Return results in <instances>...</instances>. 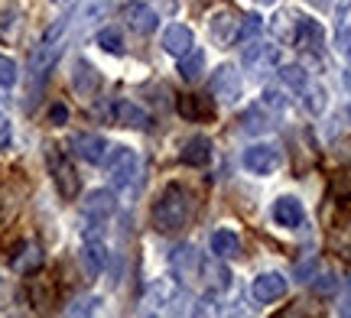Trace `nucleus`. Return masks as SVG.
<instances>
[{"label":"nucleus","instance_id":"f257e3e1","mask_svg":"<svg viewBox=\"0 0 351 318\" xmlns=\"http://www.w3.org/2000/svg\"><path fill=\"white\" fill-rule=\"evenodd\" d=\"M192 211H195V195L186 185H169L153 204L150 221L160 234H176L192 221Z\"/></svg>","mask_w":351,"mask_h":318},{"label":"nucleus","instance_id":"f03ea898","mask_svg":"<svg viewBox=\"0 0 351 318\" xmlns=\"http://www.w3.org/2000/svg\"><path fill=\"white\" fill-rule=\"evenodd\" d=\"M69 20H59L46 29V36L39 39V46L33 49V59H29V91H39V85H46L49 72L56 68L59 55H62V33Z\"/></svg>","mask_w":351,"mask_h":318},{"label":"nucleus","instance_id":"7ed1b4c3","mask_svg":"<svg viewBox=\"0 0 351 318\" xmlns=\"http://www.w3.org/2000/svg\"><path fill=\"white\" fill-rule=\"evenodd\" d=\"M104 163H108V176H111V182L121 191H127V189H134V185H137L140 159H137L134 150L117 146V150H111V156H104Z\"/></svg>","mask_w":351,"mask_h":318},{"label":"nucleus","instance_id":"20e7f679","mask_svg":"<svg viewBox=\"0 0 351 318\" xmlns=\"http://www.w3.org/2000/svg\"><path fill=\"white\" fill-rule=\"evenodd\" d=\"M186 302V286L182 280H153L147 289V306L150 312H176V308Z\"/></svg>","mask_w":351,"mask_h":318},{"label":"nucleus","instance_id":"39448f33","mask_svg":"<svg viewBox=\"0 0 351 318\" xmlns=\"http://www.w3.org/2000/svg\"><path fill=\"white\" fill-rule=\"evenodd\" d=\"M46 159H49V172H52V178H56V189H59V195L62 198H75L78 195V176H75V169H72V163L65 159L56 146H49L46 150Z\"/></svg>","mask_w":351,"mask_h":318},{"label":"nucleus","instance_id":"423d86ee","mask_svg":"<svg viewBox=\"0 0 351 318\" xmlns=\"http://www.w3.org/2000/svg\"><path fill=\"white\" fill-rule=\"evenodd\" d=\"M208 29H212V39L221 46V49H228V46H234L241 39V16L231 7H225V10H215L212 20H208Z\"/></svg>","mask_w":351,"mask_h":318},{"label":"nucleus","instance_id":"0eeeda50","mask_svg":"<svg viewBox=\"0 0 351 318\" xmlns=\"http://www.w3.org/2000/svg\"><path fill=\"white\" fill-rule=\"evenodd\" d=\"M208 88L218 101L225 104H234L241 98V72L234 65H218L212 72V81H208Z\"/></svg>","mask_w":351,"mask_h":318},{"label":"nucleus","instance_id":"6e6552de","mask_svg":"<svg viewBox=\"0 0 351 318\" xmlns=\"http://www.w3.org/2000/svg\"><path fill=\"white\" fill-rule=\"evenodd\" d=\"M296 49L302 52H313L319 55L322 52V42H326V33H322V26L309 20V16H296V26H293V39H289Z\"/></svg>","mask_w":351,"mask_h":318},{"label":"nucleus","instance_id":"1a4fd4ad","mask_svg":"<svg viewBox=\"0 0 351 318\" xmlns=\"http://www.w3.org/2000/svg\"><path fill=\"white\" fill-rule=\"evenodd\" d=\"M69 150L78 156V159H85V163L98 165L104 163V156H108V140L104 137H98V133H75L72 140H69Z\"/></svg>","mask_w":351,"mask_h":318},{"label":"nucleus","instance_id":"9d476101","mask_svg":"<svg viewBox=\"0 0 351 318\" xmlns=\"http://www.w3.org/2000/svg\"><path fill=\"white\" fill-rule=\"evenodd\" d=\"M280 163H283L280 150H276V146H267V143L251 146V150L244 153V165L251 169L254 176H270V172H276V165Z\"/></svg>","mask_w":351,"mask_h":318},{"label":"nucleus","instance_id":"9b49d317","mask_svg":"<svg viewBox=\"0 0 351 318\" xmlns=\"http://www.w3.org/2000/svg\"><path fill=\"white\" fill-rule=\"evenodd\" d=\"M169 263H173V273L182 282H199V276H202V260H199V254H195L189 243L176 247L173 256H169Z\"/></svg>","mask_w":351,"mask_h":318},{"label":"nucleus","instance_id":"f8f14e48","mask_svg":"<svg viewBox=\"0 0 351 318\" xmlns=\"http://www.w3.org/2000/svg\"><path fill=\"white\" fill-rule=\"evenodd\" d=\"M124 20H127V26H130L137 36H150L153 29L160 26L156 10H153V7H147V3H127V7H124Z\"/></svg>","mask_w":351,"mask_h":318},{"label":"nucleus","instance_id":"ddd939ff","mask_svg":"<svg viewBox=\"0 0 351 318\" xmlns=\"http://www.w3.org/2000/svg\"><path fill=\"white\" fill-rule=\"evenodd\" d=\"M244 65H247V72H254V75H263V72H270V68L280 65V49H276V46L254 42L251 49L244 52Z\"/></svg>","mask_w":351,"mask_h":318},{"label":"nucleus","instance_id":"4468645a","mask_svg":"<svg viewBox=\"0 0 351 318\" xmlns=\"http://www.w3.org/2000/svg\"><path fill=\"white\" fill-rule=\"evenodd\" d=\"M114 211H117V202H114V195L108 189L91 191V195L85 198V217L91 221V224H104Z\"/></svg>","mask_w":351,"mask_h":318},{"label":"nucleus","instance_id":"2eb2a0df","mask_svg":"<svg viewBox=\"0 0 351 318\" xmlns=\"http://www.w3.org/2000/svg\"><path fill=\"white\" fill-rule=\"evenodd\" d=\"M82 263H85L88 276H101V273H104V267H108V247L101 243L98 234H88L85 237V247H82Z\"/></svg>","mask_w":351,"mask_h":318},{"label":"nucleus","instance_id":"dca6fc26","mask_svg":"<svg viewBox=\"0 0 351 318\" xmlns=\"http://www.w3.org/2000/svg\"><path fill=\"white\" fill-rule=\"evenodd\" d=\"M254 299L257 302H276V299H283L287 295V280L280 276V273H263L254 280Z\"/></svg>","mask_w":351,"mask_h":318},{"label":"nucleus","instance_id":"f3484780","mask_svg":"<svg viewBox=\"0 0 351 318\" xmlns=\"http://www.w3.org/2000/svg\"><path fill=\"white\" fill-rule=\"evenodd\" d=\"M335 49L351 55V0L335 3Z\"/></svg>","mask_w":351,"mask_h":318},{"label":"nucleus","instance_id":"a211bd4d","mask_svg":"<svg viewBox=\"0 0 351 318\" xmlns=\"http://www.w3.org/2000/svg\"><path fill=\"white\" fill-rule=\"evenodd\" d=\"M111 117L117 120V124L134 127V130H147V127H150V114H147V111H140L137 104H130V101H114L111 104Z\"/></svg>","mask_w":351,"mask_h":318},{"label":"nucleus","instance_id":"6ab92c4d","mask_svg":"<svg viewBox=\"0 0 351 318\" xmlns=\"http://www.w3.org/2000/svg\"><path fill=\"white\" fill-rule=\"evenodd\" d=\"M192 46H195V39H192V29H189V26L173 23L163 33V49L169 52V55H176V59H182Z\"/></svg>","mask_w":351,"mask_h":318},{"label":"nucleus","instance_id":"aec40b11","mask_svg":"<svg viewBox=\"0 0 351 318\" xmlns=\"http://www.w3.org/2000/svg\"><path fill=\"white\" fill-rule=\"evenodd\" d=\"M328 250L341 260H351V215L339 217L335 228L328 230Z\"/></svg>","mask_w":351,"mask_h":318},{"label":"nucleus","instance_id":"412c9836","mask_svg":"<svg viewBox=\"0 0 351 318\" xmlns=\"http://www.w3.org/2000/svg\"><path fill=\"white\" fill-rule=\"evenodd\" d=\"M274 221L280 224V228H300L302 221H306V215H302V204L296 202V198H276L274 202Z\"/></svg>","mask_w":351,"mask_h":318},{"label":"nucleus","instance_id":"4be33fe9","mask_svg":"<svg viewBox=\"0 0 351 318\" xmlns=\"http://www.w3.org/2000/svg\"><path fill=\"white\" fill-rule=\"evenodd\" d=\"M212 254L218 256V260H234V256H241V241L234 230H215L212 234Z\"/></svg>","mask_w":351,"mask_h":318},{"label":"nucleus","instance_id":"5701e85b","mask_svg":"<svg viewBox=\"0 0 351 318\" xmlns=\"http://www.w3.org/2000/svg\"><path fill=\"white\" fill-rule=\"evenodd\" d=\"M176 107H179V114L189 117V120H208V117L215 114L212 101H208V98H199V94H182Z\"/></svg>","mask_w":351,"mask_h":318},{"label":"nucleus","instance_id":"b1692460","mask_svg":"<svg viewBox=\"0 0 351 318\" xmlns=\"http://www.w3.org/2000/svg\"><path fill=\"white\" fill-rule=\"evenodd\" d=\"M208 156H212V140L208 137H192V140L186 143V150H182V163L186 165H205L208 163Z\"/></svg>","mask_w":351,"mask_h":318},{"label":"nucleus","instance_id":"393cba45","mask_svg":"<svg viewBox=\"0 0 351 318\" xmlns=\"http://www.w3.org/2000/svg\"><path fill=\"white\" fill-rule=\"evenodd\" d=\"M72 85H75L78 94L91 98V94L98 91V72H95V68H91L88 62H75V72H72Z\"/></svg>","mask_w":351,"mask_h":318},{"label":"nucleus","instance_id":"a878e982","mask_svg":"<svg viewBox=\"0 0 351 318\" xmlns=\"http://www.w3.org/2000/svg\"><path fill=\"white\" fill-rule=\"evenodd\" d=\"M202 68H205V52H202L199 46H192V49L179 59V75L186 78V81H195Z\"/></svg>","mask_w":351,"mask_h":318},{"label":"nucleus","instance_id":"bb28decb","mask_svg":"<svg viewBox=\"0 0 351 318\" xmlns=\"http://www.w3.org/2000/svg\"><path fill=\"white\" fill-rule=\"evenodd\" d=\"M328 189H332V195H335V198H351V163L339 165V169L332 172V178H328Z\"/></svg>","mask_w":351,"mask_h":318},{"label":"nucleus","instance_id":"cd10ccee","mask_svg":"<svg viewBox=\"0 0 351 318\" xmlns=\"http://www.w3.org/2000/svg\"><path fill=\"white\" fill-rule=\"evenodd\" d=\"M43 263V254H39L36 243H26L23 254L13 256V269H20V273H29V269H36Z\"/></svg>","mask_w":351,"mask_h":318},{"label":"nucleus","instance_id":"c85d7f7f","mask_svg":"<svg viewBox=\"0 0 351 318\" xmlns=\"http://www.w3.org/2000/svg\"><path fill=\"white\" fill-rule=\"evenodd\" d=\"M280 78L296 91H302L309 85V75H306V68H300V65H283V68H280Z\"/></svg>","mask_w":351,"mask_h":318},{"label":"nucleus","instance_id":"c756f323","mask_svg":"<svg viewBox=\"0 0 351 318\" xmlns=\"http://www.w3.org/2000/svg\"><path fill=\"white\" fill-rule=\"evenodd\" d=\"M98 46L104 52H111V55H121V52H124V39H121V33H117V29H101V33H98Z\"/></svg>","mask_w":351,"mask_h":318},{"label":"nucleus","instance_id":"7c9ffc66","mask_svg":"<svg viewBox=\"0 0 351 318\" xmlns=\"http://www.w3.org/2000/svg\"><path fill=\"white\" fill-rule=\"evenodd\" d=\"M16 62L7 59V55H0V88H13L16 85Z\"/></svg>","mask_w":351,"mask_h":318},{"label":"nucleus","instance_id":"2f4dec72","mask_svg":"<svg viewBox=\"0 0 351 318\" xmlns=\"http://www.w3.org/2000/svg\"><path fill=\"white\" fill-rule=\"evenodd\" d=\"M261 33V16H241V39L238 42H244V39H251V36H257Z\"/></svg>","mask_w":351,"mask_h":318},{"label":"nucleus","instance_id":"473e14b6","mask_svg":"<svg viewBox=\"0 0 351 318\" xmlns=\"http://www.w3.org/2000/svg\"><path fill=\"white\" fill-rule=\"evenodd\" d=\"M244 130H251V133H261V130H267V120H263L261 107H254V111H247V114H244Z\"/></svg>","mask_w":351,"mask_h":318},{"label":"nucleus","instance_id":"72a5a7b5","mask_svg":"<svg viewBox=\"0 0 351 318\" xmlns=\"http://www.w3.org/2000/svg\"><path fill=\"white\" fill-rule=\"evenodd\" d=\"M98 306H101L98 299H78V302H72V306H69V315H91Z\"/></svg>","mask_w":351,"mask_h":318},{"label":"nucleus","instance_id":"f704fd0d","mask_svg":"<svg viewBox=\"0 0 351 318\" xmlns=\"http://www.w3.org/2000/svg\"><path fill=\"white\" fill-rule=\"evenodd\" d=\"M10 137H13V127H10V117L0 111V150L10 143Z\"/></svg>","mask_w":351,"mask_h":318},{"label":"nucleus","instance_id":"c9c22d12","mask_svg":"<svg viewBox=\"0 0 351 318\" xmlns=\"http://www.w3.org/2000/svg\"><path fill=\"white\" fill-rule=\"evenodd\" d=\"M49 120H52V124H65V120H69L65 104H52V107H49Z\"/></svg>","mask_w":351,"mask_h":318},{"label":"nucleus","instance_id":"e433bc0d","mask_svg":"<svg viewBox=\"0 0 351 318\" xmlns=\"http://www.w3.org/2000/svg\"><path fill=\"white\" fill-rule=\"evenodd\" d=\"M339 282H335V276H319V293H332Z\"/></svg>","mask_w":351,"mask_h":318},{"label":"nucleus","instance_id":"4c0bfd02","mask_svg":"<svg viewBox=\"0 0 351 318\" xmlns=\"http://www.w3.org/2000/svg\"><path fill=\"white\" fill-rule=\"evenodd\" d=\"M341 312H345V315H351V276H348V282H345V299H341Z\"/></svg>","mask_w":351,"mask_h":318},{"label":"nucleus","instance_id":"58836bf2","mask_svg":"<svg viewBox=\"0 0 351 318\" xmlns=\"http://www.w3.org/2000/svg\"><path fill=\"white\" fill-rule=\"evenodd\" d=\"M3 217H10V211H7V202H3V191H0V224H3Z\"/></svg>","mask_w":351,"mask_h":318},{"label":"nucleus","instance_id":"ea45409f","mask_svg":"<svg viewBox=\"0 0 351 318\" xmlns=\"http://www.w3.org/2000/svg\"><path fill=\"white\" fill-rule=\"evenodd\" d=\"M257 3H276V0H257Z\"/></svg>","mask_w":351,"mask_h":318},{"label":"nucleus","instance_id":"a19ab883","mask_svg":"<svg viewBox=\"0 0 351 318\" xmlns=\"http://www.w3.org/2000/svg\"><path fill=\"white\" fill-rule=\"evenodd\" d=\"M0 107H3V101H0Z\"/></svg>","mask_w":351,"mask_h":318}]
</instances>
